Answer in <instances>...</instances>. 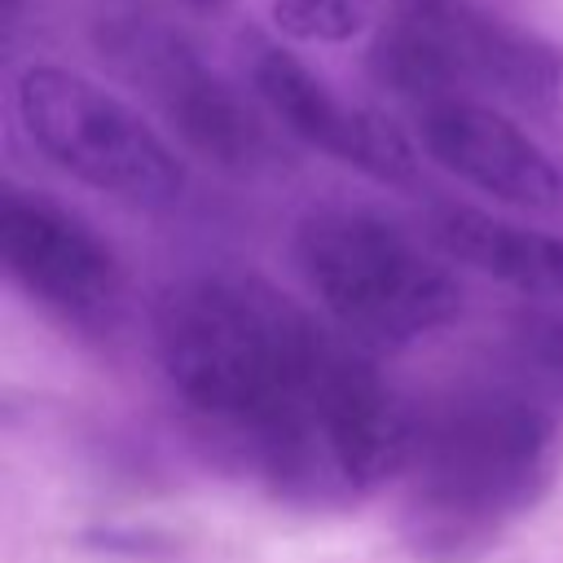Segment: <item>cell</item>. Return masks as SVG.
Instances as JSON below:
<instances>
[{
	"label": "cell",
	"instance_id": "7",
	"mask_svg": "<svg viewBox=\"0 0 563 563\" xmlns=\"http://www.w3.org/2000/svg\"><path fill=\"white\" fill-rule=\"evenodd\" d=\"M246 79H251V92L264 101V110L299 141L325 150L339 163L361 167L374 180H387V185L413 180L409 141L383 114H374L356 101H343L321 75H312L286 48L251 44Z\"/></svg>",
	"mask_w": 563,
	"mask_h": 563
},
{
	"label": "cell",
	"instance_id": "12",
	"mask_svg": "<svg viewBox=\"0 0 563 563\" xmlns=\"http://www.w3.org/2000/svg\"><path fill=\"white\" fill-rule=\"evenodd\" d=\"M523 339L532 347V356L563 374V299H545V303H532V317L523 325Z\"/></svg>",
	"mask_w": 563,
	"mask_h": 563
},
{
	"label": "cell",
	"instance_id": "6",
	"mask_svg": "<svg viewBox=\"0 0 563 563\" xmlns=\"http://www.w3.org/2000/svg\"><path fill=\"white\" fill-rule=\"evenodd\" d=\"M0 255L9 277L70 325H101L119 299L114 251L48 198L9 189L0 202Z\"/></svg>",
	"mask_w": 563,
	"mask_h": 563
},
{
	"label": "cell",
	"instance_id": "5",
	"mask_svg": "<svg viewBox=\"0 0 563 563\" xmlns=\"http://www.w3.org/2000/svg\"><path fill=\"white\" fill-rule=\"evenodd\" d=\"M97 48L207 163L246 172L264 158L268 132L260 114L216 66L202 62L198 44L180 26L150 9L119 4L97 18Z\"/></svg>",
	"mask_w": 563,
	"mask_h": 563
},
{
	"label": "cell",
	"instance_id": "4",
	"mask_svg": "<svg viewBox=\"0 0 563 563\" xmlns=\"http://www.w3.org/2000/svg\"><path fill=\"white\" fill-rule=\"evenodd\" d=\"M13 106L26 136L75 180L141 207L180 198L185 167L172 145L97 79L66 66H31Z\"/></svg>",
	"mask_w": 563,
	"mask_h": 563
},
{
	"label": "cell",
	"instance_id": "8",
	"mask_svg": "<svg viewBox=\"0 0 563 563\" xmlns=\"http://www.w3.org/2000/svg\"><path fill=\"white\" fill-rule=\"evenodd\" d=\"M413 123L422 150L457 180L528 211H554L563 202L554 154L510 114L475 97H440L418 106Z\"/></svg>",
	"mask_w": 563,
	"mask_h": 563
},
{
	"label": "cell",
	"instance_id": "1",
	"mask_svg": "<svg viewBox=\"0 0 563 563\" xmlns=\"http://www.w3.org/2000/svg\"><path fill=\"white\" fill-rule=\"evenodd\" d=\"M158 356L202 431L282 493H365L409 462L413 427L374 365L255 277L172 286Z\"/></svg>",
	"mask_w": 563,
	"mask_h": 563
},
{
	"label": "cell",
	"instance_id": "9",
	"mask_svg": "<svg viewBox=\"0 0 563 563\" xmlns=\"http://www.w3.org/2000/svg\"><path fill=\"white\" fill-rule=\"evenodd\" d=\"M400 9L444 40L466 88L484 84L532 110H550L563 97V57L532 31L510 26L475 0H400Z\"/></svg>",
	"mask_w": 563,
	"mask_h": 563
},
{
	"label": "cell",
	"instance_id": "3",
	"mask_svg": "<svg viewBox=\"0 0 563 563\" xmlns=\"http://www.w3.org/2000/svg\"><path fill=\"white\" fill-rule=\"evenodd\" d=\"M295 260L321 308L365 343H409L457 317L453 273L365 207H321L295 229Z\"/></svg>",
	"mask_w": 563,
	"mask_h": 563
},
{
	"label": "cell",
	"instance_id": "11",
	"mask_svg": "<svg viewBox=\"0 0 563 563\" xmlns=\"http://www.w3.org/2000/svg\"><path fill=\"white\" fill-rule=\"evenodd\" d=\"M264 4L273 26L299 44H347L378 13V0H264Z\"/></svg>",
	"mask_w": 563,
	"mask_h": 563
},
{
	"label": "cell",
	"instance_id": "2",
	"mask_svg": "<svg viewBox=\"0 0 563 563\" xmlns=\"http://www.w3.org/2000/svg\"><path fill=\"white\" fill-rule=\"evenodd\" d=\"M554 422L523 396L484 391L440 409L422 435L413 431L409 519L418 545L449 559L497 537L545 484Z\"/></svg>",
	"mask_w": 563,
	"mask_h": 563
},
{
	"label": "cell",
	"instance_id": "10",
	"mask_svg": "<svg viewBox=\"0 0 563 563\" xmlns=\"http://www.w3.org/2000/svg\"><path fill=\"white\" fill-rule=\"evenodd\" d=\"M427 233L449 260L506 282L532 303L563 299V238L554 233H537L471 207H440Z\"/></svg>",
	"mask_w": 563,
	"mask_h": 563
},
{
	"label": "cell",
	"instance_id": "13",
	"mask_svg": "<svg viewBox=\"0 0 563 563\" xmlns=\"http://www.w3.org/2000/svg\"><path fill=\"white\" fill-rule=\"evenodd\" d=\"M180 4H216V0H180Z\"/></svg>",
	"mask_w": 563,
	"mask_h": 563
}]
</instances>
